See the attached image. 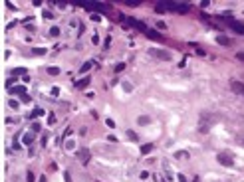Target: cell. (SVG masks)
Wrapping results in <instances>:
<instances>
[{"label":"cell","instance_id":"cell-1","mask_svg":"<svg viewBox=\"0 0 244 182\" xmlns=\"http://www.w3.org/2000/svg\"><path fill=\"white\" fill-rule=\"evenodd\" d=\"M218 121H220V117H218L216 113H203V115H200V127L210 129V125L218 123Z\"/></svg>","mask_w":244,"mask_h":182},{"label":"cell","instance_id":"cell-2","mask_svg":"<svg viewBox=\"0 0 244 182\" xmlns=\"http://www.w3.org/2000/svg\"><path fill=\"white\" fill-rule=\"evenodd\" d=\"M216 160L220 162L222 166H232V164H234V156H232L230 152H226V151L218 152V155H216Z\"/></svg>","mask_w":244,"mask_h":182},{"label":"cell","instance_id":"cell-3","mask_svg":"<svg viewBox=\"0 0 244 182\" xmlns=\"http://www.w3.org/2000/svg\"><path fill=\"white\" fill-rule=\"evenodd\" d=\"M151 56H155V58L163 59V62H171V52H167V49H151Z\"/></svg>","mask_w":244,"mask_h":182},{"label":"cell","instance_id":"cell-4","mask_svg":"<svg viewBox=\"0 0 244 182\" xmlns=\"http://www.w3.org/2000/svg\"><path fill=\"white\" fill-rule=\"evenodd\" d=\"M77 158H79L81 164H89V160H91V152L87 151V148H79L77 151Z\"/></svg>","mask_w":244,"mask_h":182},{"label":"cell","instance_id":"cell-5","mask_svg":"<svg viewBox=\"0 0 244 182\" xmlns=\"http://www.w3.org/2000/svg\"><path fill=\"white\" fill-rule=\"evenodd\" d=\"M230 89L238 95H244V83L242 81H230Z\"/></svg>","mask_w":244,"mask_h":182},{"label":"cell","instance_id":"cell-6","mask_svg":"<svg viewBox=\"0 0 244 182\" xmlns=\"http://www.w3.org/2000/svg\"><path fill=\"white\" fill-rule=\"evenodd\" d=\"M228 26L232 28V30L236 32V34H244V24H240V22H236V20H228Z\"/></svg>","mask_w":244,"mask_h":182},{"label":"cell","instance_id":"cell-7","mask_svg":"<svg viewBox=\"0 0 244 182\" xmlns=\"http://www.w3.org/2000/svg\"><path fill=\"white\" fill-rule=\"evenodd\" d=\"M127 24H129V26H133V28H137V30H141V32H147L145 24L139 22V20H135V18H127Z\"/></svg>","mask_w":244,"mask_h":182},{"label":"cell","instance_id":"cell-8","mask_svg":"<svg viewBox=\"0 0 244 182\" xmlns=\"http://www.w3.org/2000/svg\"><path fill=\"white\" fill-rule=\"evenodd\" d=\"M8 91H10V93H14V95H26V87H24V85H16V87H10Z\"/></svg>","mask_w":244,"mask_h":182},{"label":"cell","instance_id":"cell-9","mask_svg":"<svg viewBox=\"0 0 244 182\" xmlns=\"http://www.w3.org/2000/svg\"><path fill=\"white\" fill-rule=\"evenodd\" d=\"M153 148H155V145H153V142H145L143 147H141V155H149V152L153 151Z\"/></svg>","mask_w":244,"mask_h":182},{"label":"cell","instance_id":"cell-10","mask_svg":"<svg viewBox=\"0 0 244 182\" xmlns=\"http://www.w3.org/2000/svg\"><path fill=\"white\" fill-rule=\"evenodd\" d=\"M22 142L24 145H32V142H34V133H26L22 137Z\"/></svg>","mask_w":244,"mask_h":182},{"label":"cell","instance_id":"cell-11","mask_svg":"<svg viewBox=\"0 0 244 182\" xmlns=\"http://www.w3.org/2000/svg\"><path fill=\"white\" fill-rule=\"evenodd\" d=\"M87 85H89V77H83V79H79L76 83V87L77 89H83V87H87Z\"/></svg>","mask_w":244,"mask_h":182},{"label":"cell","instance_id":"cell-12","mask_svg":"<svg viewBox=\"0 0 244 182\" xmlns=\"http://www.w3.org/2000/svg\"><path fill=\"white\" fill-rule=\"evenodd\" d=\"M175 158H179V160H187V158H189V152H187V151H177V152H175Z\"/></svg>","mask_w":244,"mask_h":182},{"label":"cell","instance_id":"cell-13","mask_svg":"<svg viewBox=\"0 0 244 182\" xmlns=\"http://www.w3.org/2000/svg\"><path fill=\"white\" fill-rule=\"evenodd\" d=\"M145 34H147V38H151V40H161V36H159L155 30H147Z\"/></svg>","mask_w":244,"mask_h":182},{"label":"cell","instance_id":"cell-14","mask_svg":"<svg viewBox=\"0 0 244 182\" xmlns=\"http://www.w3.org/2000/svg\"><path fill=\"white\" fill-rule=\"evenodd\" d=\"M60 34H62V30H60L58 26H52V28H50V36H52V38H58Z\"/></svg>","mask_w":244,"mask_h":182},{"label":"cell","instance_id":"cell-15","mask_svg":"<svg viewBox=\"0 0 244 182\" xmlns=\"http://www.w3.org/2000/svg\"><path fill=\"white\" fill-rule=\"evenodd\" d=\"M40 115H44V109H40V107H36L34 111H32V115H30V119H36V117H40Z\"/></svg>","mask_w":244,"mask_h":182},{"label":"cell","instance_id":"cell-16","mask_svg":"<svg viewBox=\"0 0 244 182\" xmlns=\"http://www.w3.org/2000/svg\"><path fill=\"white\" fill-rule=\"evenodd\" d=\"M216 42H218V44H220V46H228V44H230V42L226 40L224 36H216Z\"/></svg>","mask_w":244,"mask_h":182},{"label":"cell","instance_id":"cell-17","mask_svg":"<svg viewBox=\"0 0 244 182\" xmlns=\"http://www.w3.org/2000/svg\"><path fill=\"white\" fill-rule=\"evenodd\" d=\"M48 73H50V75H58V73H60V67L50 65V67H48Z\"/></svg>","mask_w":244,"mask_h":182},{"label":"cell","instance_id":"cell-18","mask_svg":"<svg viewBox=\"0 0 244 182\" xmlns=\"http://www.w3.org/2000/svg\"><path fill=\"white\" fill-rule=\"evenodd\" d=\"M149 123H151V117H147V115L139 117V125H149Z\"/></svg>","mask_w":244,"mask_h":182},{"label":"cell","instance_id":"cell-19","mask_svg":"<svg viewBox=\"0 0 244 182\" xmlns=\"http://www.w3.org/2000/svg\"><path fill=\"white\" fill-rule=\"evenodd\" d=\"M89 67H91V62H86V63H83V65H81V73H86V71H89Z\"/></svg>","mask_w":244,"mask_h":182},{"label":"cell","instance_id":"cell-20","mask_svg":"<svg viewBox=\"0 0 244 182\" xmlns=\"http://www.w3.org/2000/svg\"><path fill=\"white\" fill-rule=\"evenodd\" d=\"M32 52L36 53V56H44V53H46V48H34Z\"/></svg>","mask_w":244,"mask_h":182},{"label":"cell","instance_id":"cell-21","mask_svg":"<svg viewBox=\"0 0 244 182\" xmlns=\"http://www.w3.org/2000/svg\"><path fill=\"white\" fill-rule=\"evenodd\" d=\"M125 4H127V6H131V8H135V6H139L141 2H139V0H127Z\"/></svg>","mask_w":244,"mask_h":182},{"label":"cell","instance_id":"cell-22","mask_svg":"<svg viewBox=\"0 0 244 182\" xmlns=\"http://www.w3.org/2000/svg\"><path fill=\"white\" fill-rule=\"evenodd\" d=\"M89 20H93V22H99L101 16H99V14H95V12H91V14H89Z\"/></svg>","mask_w":244,"mask_h":182},{"label":"cell","instance_id":"cell-23","mask_svg":"<svg viewBox=\"0 0 244 182\" xmlns=\"http://www.w3.org/2000/svg\"><path fill=\"white\" fill-rule=\"evenodd\" d=\"M73 147H76V142H73V141H68V142H66V151H73Z\"/></svg>","mask_w":244,"mask_h":182},{"label":"cell","instance_id":"cell-24","mask_svg":"<svg viewBox=\"0 0 244 182\" xmlns=\"http://www.w3.org/2000/svg\"><path fill=\"white\" fill-rule=\"evenodd\" d=\"M127 139H129V141H137V135L133 133V131H127Z\"/></svg>","mask_w":244,"mask_h":182},{"label":"cell","instance_id":"cell-25","mask_svg":"<svg viewBox=\"0 0 244 182\" xmlns=\"http://www.w3.org/2000/svg\"><path fill=\"white\" fill-rule=\"evenodd\" d=\"M22 73H26L24 67H16V69H14V75H22Z\"/></svg>","mask_w":244,"mask_h":182},{"label":"cell","instance_id":"cell-26","mask_svg":"<svg viewBox=\"0 0 244 182\" xmlns=\"http://www.w3.org/2000/svg\"><path fill=\"white\" fill-rule=\"evenodd\" d=\"M123 87H125V91H133V85L129 83V81H125V83H123Z\"/></svg>","mask_w":244,"mask_h":182},{"label":"cell","instance_id":"cell-27","mask_svg":"<svg viewBox=\"0 0 244 182\" xmlns=\"http://www.w3.org/2000/svg\"><path fill=\"white\" fill-rule=\"evenodd\" d=\"M8 105L12 107V109H18V101H14V99H10V101H8Z\"/></svg>","mask_w":244,"mask_h":182},{"label":"cell","instance_id":"cell-28","mask_svg":"<svg viewBox=\"0 0 244 182\" xmlns=\"http://www.w3.org/2000/svg\"><path fill=\"white\" fill-rule=\"evenodd\" d=\"M157 28H159V30H165V28H167V24L163 22V20H159V22H157Z\"/></svg>","mask_w":244,"mask_h":182},{"label":"cell","instance_id":"cell-29","mask_svg":"<svg viewBox=\"0 0 244 182\" xmlns=\"http://www.w3.org/2000/svg\"><path fill=\"white\" fill-rule=\"evenodd\" d=\"M123 69H125V63H117V65H115V71H117V73L123 71Z\"/></svg>","mask_w":244,"mask_h":182},{"label":"cell","instance_id":"cell-30","mask_svg":"<svg viewBox=\"0 0 244 182\" xmlns=\"http://www.w3.org/2000/svg\"><path fill=\"white\" fill-rule=\"evenodd\" d=\"M38 131H40V123H34L32 125V133H38Z\"/></svg>","mask_w":244,"mask_h":182},{"label":"cell","instance_id":"cell-31","mask_svg":"<svg viewBox=\"0 0 244 182\" xmlns=\"http://www.w3.org/2000/svg\"><path fill=\"white\" fill-rule=\"evenodd\" d=\"M42 16H44V18H48V20H50V18H52V12H50V10H44V12H42Z\"/></svg>","mask_w":244,"mask_h":182},{"label":"cell","instance_id":"cell-32","mask_svg":"<svg viewBox=\"0 0 244 182\" xmlns=\"http://www.w3.org/2000/svg\"><path fill=\"white\" fill-rule=\"evenodd\" d=\"M26 176H28V182H34V172H32V170H28Z\"/></svg>","mask_w":244,"mask_h":182},{"label":"cell","instance_id":"cell-33","mask_svg":"<svg viewBox=\"0 0 244 182\" xmlns=\"http://www.w3.org/2000/svg\"><path fill=\"white\" fill-rule=\"evenodd\" d=\"M177 178H179V182H189V180H187V176H185V174H177Z\"/></svg>","mask_w":244,"mask_h":182},{"label":"cell","instance_id":"cell-34","mask_svg":"<svg viewBox=\"0 0 244 182\" xmlns=\"http://www.w3.org/2000/svg\"><path fill=\"white\" fill-rule=\"evenodd\" d=\"M91 42H93V44H99V36L93 34V36H91Z\"/></svg>","mask_w":244,"mask_h":182},{"label":"cell","instance_id":"cell-35","mask_svg":"<svg viewBox=\"0 0 244 182\" xmlns=\"http://www.w3.org/2000/svg\"><path fill=\"white\" fill-rule=\"evenodd\" d=\"M22 101H24V103H30V101H32V99H30V95H28V93H26V95H22Z\"/></svg>","mask_w":244,"mask_h":182},{"label":"cell","instance_id":"cell-36","mask_svg":"<svg viewBox=\"0 0 244 182\" xmlns=\"http://www.w3.org/2000/svg\"><path fill=\"white\" fill-rule=\"evenodd\" d=\"M48 123L54 125V123H56V115H50V117H48Z\"/></svg>","mask_w":244,"mask_h":182},{"label":"cell","instance_id":"cell-37","mask_svg":"<svg viewBox=\"0 0 244 182\" xmlns=\"http://www.w3.org/2000/svg\"><path fill=\"white\" fill-rule=\"evenodd\" d=\"M147 178H149V172H145V170H143V172H141V180H147Z\"/></svg>","mask_w":244,"mask_h":182},{"label":"cell","instance_id":"cell-38","mask_svg":"<svg viewBox=\"0 0 244 182\" xmlns=\"http://www.w3.org/2000/svg\"><path fill=\"white\" fill-rule=\"evenodd\" d=\"M236 58H238L240 62H244V52H238V53H236Z\"/></svg>","mask_w":244,"mask_h":182},{"label":"cell","instance_id":"cell-39","mask_svg":"<svg viewBox=\"0 0 244 182\" xmlns=\"http://www.w3.org/2000/svg\"><path fill=\"white\" fill-rule=\"evenodd\" d=\"M208 4H210V2H208V0H203V2H200V8H206Z\"/></svg>","mask_w":244,"mask_h":182},{"label":"cell","instance_id":"cell-40","mask_svg":"<svg viewBox=\"0 0 244 182\" xmlns=\"http://www.w3.org/2000/svg\"><path fill=\"white\" fill-rule=\"evenodd\" d=\"M63 178H66V182H72V178H70V172H63Z\"/></svg>","mask_w":244,"mask_h":182},{"label":"cell","instance_id":"cell-41","mask_svg":"<svg viewBox=\"0 0 244 182\" xmlns=\"http://www.w3.org/2000/svg\"><path fill=\"white\" fill-rule=\"evenodd\" d=\"M238 142H240V145L244 147V137H238Z\"/></svg>","mask_w":244,"mask_h":182},{"label":"cell","instance_id":"cell-42","mask_svg":"<svg viewBox=\"0 0 244 182\" xmlns=\"http://www.w3.org/2000/svg\"><path fill=\"white\" fill-rule=\"evenodd\" d=\"M40 182H48V180H46V176H42V178H40Z\"/></svg>","mask_w":244,"mask_h":182},{"label":"cell","instance_id":"cell-43","mask_svg":"<svg viewBox=\"0 0 244 182\" xmlns=\"http://www.w3.org/2000/svg\"><path fill=\"white\" fill-rule=\"evenodd\" d=\"M242 97H244V95H242Z\"/></svg>","mask_w":244,"mask_h":182}]
</instances>
